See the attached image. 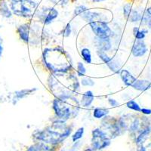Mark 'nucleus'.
I'll return each instance as SVG.
<instances>
[{
  "label": "nucleus",
  "instance_id": "obj_1",
  "mask_svg": "<svg viewBox=\"0 0 151 151\" xmlns=\"http://www.w3.org/2000/svg\"><path fill=\"white\" fill-rule=\"evenodd\" d=\"M43 58L48 68L57 76L66 73L72 68L70 56L60 48L45 49Z\"/></svg>",
  "mask_w": 151,
  "mask_h": 151
},
{
  "label": "nucleus",
  "instance_id": "obj_2",
  "mask_svg": "<svg viewBox=\"0 0 151 151\" xmlns=\"http://www.w3.org/2000/svg\"><path fill=\"white\" fill-rule=\"evenodd\" d=\"M71 131V128L67 126L65 122L58 120L44 130L36 132L33 137L38 141H42L45 144L55 145L64 141L68 137Z\"/></svg>",
  "mask_w": 151,
  "mask_h": 151
},
{
  "label": "nucleus",
  "instance_id": "obj_3",
  "mask_svg": "<svg viewBox=\"0 0 151 151\" xmlns=\"http://www.w3.org/2000/svg\"><path fill=\"white\" fill-rule=\"evenodd\" d=\"M53 109L60 121H67L75 116L79 110V103L70 94L58 97L53 101Z\"/></svg>",
  "mask_w": 151,
  "mask_h": 151
},
{
  "label": "nucleus",
  "instance_id": "obj_4",
  "mask_svg": "<svg viewBox=\"0 0 151 151\" xmlns=\"http://www.w3.org/2000/svg\"><path fill=\"white\" fill-rule=\"evenodd\" d=\"M12 13L18 17L30 18L37 11V3L34 0H9Z\"/></svg>",
  "mask_w": 151,
  "mask_h": 151
},
{
  "label": "nucleus",
  "instance_id": "obj_5",
  "mask_svg": "<svg viewBox=\"0 0 151 151\" xmlns=\"http://www.w3.org/2000/svg\"><path fill=\"white\" fill-rule=\"evenodd\" d=\"M102 126L106 130V134L110 138H115L122 134V131L125 130L121 119L118 120L114 117L105 116L102 122Z\"/></svg>",
  "mask_w": 151,
  "mask_h": 151
},
{
  "label": "nucleus",
  "instance_id": "obj_6",
  "mask_svg": "<svg viewBox=\"0 0 151 151\" xmlns=\"http://www.w3.org/2000/svg\"><path fill=\"white\" fill-rule=\"evenodd\" d=\"M110 138L103 130L96 129L92 131L91 146L96 150H103L110 144Z\"/></svg>",
  "mask_w": 151,
  "mask_h": 151
},
{
  "label": "nucleus",
  "instance_id": "obj_7",
  "mask_svg": "<svg viewBox=\"0 0 151 151\" xmlns=\"http://www.w3.org/2000/svg\"><path fill=\"white\" fill-rule=\"evenodd\" d=\"M90 27L93 33L98 38H109L112 31L106 22L104 21H92L90 22Z\"/></svg>",
  "mask_w": 151,
  "mask_h": 151
},
{
  "label": "nucleus",
  "instance_id": "obj_8",
  "mask_svg": "<svg viewBox=\"0 0 151 151\" xmlns=\"http://www.w3.org/2000/svg\"><path fill=\"white\" fill-rule=\"evenodd\" d=\"M104 12L102 11H96L91 10L89 9H87L85 10L82 14H79L83 20L88 22H92V21H106V15Z\"/></svg>",
  "mask_w": 151,
  "mask_h": 151
},
{
  "label": "nucleus",
  "instance_id": "obj_9",
  "mask_svg": "<svg viewBox=\"0 0 151 151\" xmlns=\"http://www.w3.org/2000/svg\"><path fill=\"white\" fill-rule=\"evenodd\" d=\"M40 20L45 24H49L58 16V11L53 7L42 8L39 12Z\"/></svg>",
  "mask_w": 151,
  "mask_h": 151
},
{
  "label": "nucleus",
  "instance_id": "obj_10",
  "mask_svg": "<svg viewBox=\"0 0 151 151\" xmlns=\"http://www.w3.org/2000/svg\"><path fill=\"white\" fill-rule=\"evenodd\" d=\"M98 55L100 58L101 59L105 64L107 65V67L110 69V70L116 73H118L120 72V65L117 62H116L115 60H113V59L109 58L107 55L105 53V52L98 50Z\"/></svg>",
  "mask_w": 151,
  "mask_h": 151
},
{
  "label": "nucleus",
  "instance_id": "obj_11",
  "mask_svg": "<svg viewBox=\"0 0 151 151\" xmlns=\"http://www.w3.org/2000/svg\"><path fill=\"white\" fill-rule=\"evenodd\" d=\"M147 52V47L146 43L143 40H137L132 47V55L136 58L144 56Z\"/></svg>",
  "mask_w": 151,
  "mask_h": 151
},
{
  "label": "nucleus",
  "instance_id": "obj_12",
  "mask_svg": "<svg viewBox=\"0 0 151 151\" xmlns=\"http://www.w3.org/2000/svg\"><path fill=\"white\" fill-rule=\"evenodd\" d=\"M95 45L98 50L106 52L111 48V42L109 38H97L95 40Z\"/></svg>",
  "mask_w": 151,
  "mask_h": 151
},
{
  "label": "nucleus",
  "instance_id": "obj_13",
  "mask_svg": "<svg viewBox=\"0 0 151 151\" xmlns=\"http://www.w3.org/2000/svg\"><path fill=\"white\" fill-rule=\"evenodd\" d=\"M120 76L123 83L128 86H132L136 82V78H134L127 70H122L120 71Z\"/></svg>",
  "mask_w": 151,
  "mask_h": 151
},
{
  "label": "nucleus",
  "instance_id": "obj_14",
  "mask_svg": "<svg viewBox=\"0 0 151 151\" xmlns=\"http://www.w3.org/2000/svg\"><path fill=\"white\" fill-rule=\"evenodd\" d=\"M29 29L30 28L28 24H23L17 29V32L21 39L26 42H29Z\"/></svg>",
  "mask_w": 151,
  "mask_h": 151
},
{
  "label": "nucleus",
  "instance_id": "obj_15",
  "mask_svg": "<svg viewBox=\"0 0 151 151\" xmlns=\"http://www.w3.org/2000/svg\"><path fill=\"white\" fill-rule=\"evenodd\" d=\"M132 88H134V89L138 90V91H144L150 89L151 88V83L148 80H138L137 79L135 83L132 85Z\"/></svg>",
  "mask_w": 151,
  "mask_h": 151
},
{
  "label": "nucleus",
  "instance_id": "obj_16",
  "mask_svg": "<svg viewBox=\"0 0 151 151\" xmlns=\"http://www.w3.org/2000/svg\"><path fill=\"white\" fill-rule=\"evenodd\" d=\"M0 14L5 17H11L13 14L10 5L5 0H0Z\"/></svg>",
  "mask_w": 151,
  "mask_h": 151
},
{
  "label": "nucleus",
  "instance_id": "obj_17",
  "mask_svg": "<svg viewBox=\"0 0 151 151\" xmlns=\"http://www.w3.org/2000/svg\"><path fill=\"white\" fill-rule=\"evenodd\" d=\"M94 97L93 93L91 91H86L83 95L82 101H81V104L85 106V107L89 106L92 104V102L94 101Z\"/></svg>",
  "mask_w": 151,
  "mask_h": 151
},
{
  "label": "nucleus",
  "instance_id": "obj_18",
  "mask_svg": "<svg viewBox=\"0 0 151 151\" xmlns=\"http://www.w3.org/2000/svg\"><path fill=\"white\" fill-rule=\"evenodd\" d=\"M27 151H52L50 147L44 143H38L33 146L29 147Z\"/></svg>",
  "mask_w": 151,
  "mask_h": 151
},
{
  "label": "nucleus",
  "instance_id": "obj_19",
  "mask_svg": "<svg viewBox=\"0 0 151 151\" xmlns=\"http://www.w3.org/2000/svg\"><path fill=\"white\" fill-rule=\"evenodd\" d=\"M129 17H130V20L132 21V22H137V21H141V20H143L144 15L141 14V12H139L137 9H132Z\"/></svg>",
  "mask_w": 151,
  "mask_h": 151
},
{
  "label": "nucleus",
  "instance_id": "obj_20",
  "mask_svg": "<svg viewBox=\"0 0 151 151\" xmlns=\"http://www.w3.org/2000/svg\"><path fill=\"white\" fill-rule=\"evenodd\" d=\"M108 113L109 110L107 109L95 108L93 112V116L95 119H101L102 117L106 116Z\"/></svg>",
  "mask_w": 151,
  "mask_h": 151
},
{
  "label": "nucleus",
  "instance_id": "obj_21",
  "mask_svg": "<svg viewBox=\"0 0 151 151\" xmlns=\"http://www.w3.org/2000/svg\"><path fill=\"white\" fill-rule=\"evenodd\" d=\"M36 90V88H31V89H24L21 90V91H16L15 96L17 99H21V98L27 96L29 94H31L33 92H34Z\"/></svg>",
  "mask_w": 151,
  "mask_h": 151
},
{
  "label": "nucleus",
  "instance_id": "obj_22",
  "mask_svg": "<svg viewBox=\"0 0 151 151\" xmlns=\"http://www.w3.org/2000/svg\"><path fill=\"white\" fill-rule=\"evenodd\" d=\"M81 55H82L84 60L87 64H91V55L89 49H88V48H83V49H82V51H81Z\"/></svg>",
  "mask_w": 151,
  "mask_h": 151
},
{
  "label": "nucleus",
  "instance_id": "obj_23",
  "mask_svg": "<svg viewBox=\"0 0 151 151\" xmlns=\"http://www.w3.org/2000/svg\"><path fill=\"white\" fill-rule=\"evenodd\" d=\"M147 33V30H140L138 27H134L133 29V33H134V37L136 40H144L145 38V34Z\"/></svg>",
  "mask_w": 151,
  "mask_h": 151
},
{
  "label": "nucleus",
  "instance_id": "obj_24",
  "mask_svg": "<svg viewBox=\"0 0 151 151\" xmlns=\"http://www.w3.org/2000/svg\"><path fill=\"white\" fill-rule=\"evenodd\" d=\"M83 134H84V128H79L76 132L74 133L73 135L72 136V140L73 142L77 141L78 140L81 139L83 137Z\"/></svg>",
  "mask_w": 151,
  "mask_h": 151
},
{
  "label": "nucleus",
  "instance_id": "obj_25",
  "mask_svg": "<svg viewBox=\"0 0 151 151\" xmlns=\"http://www.w3.org/2000/svg\"><path fill=\"white\" fill-rule=\"evenodd\" d=\"M127 106L129 108H130L131 110H133L134 111H137V112H141V109L140 107V106L136 103L134 101H129V102L127 103Z\"/></svg>",
  "mask_w": 151,
  "mask_h": 151
},
{
  "label": "nucleus",
  "instance_id": "obj_26",
  "mask_svg": "<svg viewBox=\"0 0 151 151\" xmlns=\"http://www.w3.org/2000/svg\"><path fill=\"white\" fill-rule=\"evenodd\" d=\"M132 10V6L131 3H126L123 7V14L125 17H129Z\"/></svg>",
  "mask_w": 151,
  "mask_h": 151
},
{
  "label": "nucleus",
  "instance_id": "obj_27",
  "mask_svg": "<svg viewBox=\"0 0 151 151\" xmlns=\"http://www.w3.org/2000/svg\"><path fill=\"white\" fill-rule=\"evenodd\" d=\"M86 67H84L83 64L79 62L78 63V65H77V73H78V76H84L85 74H86Z\"/></svg>",
  "mask_w": 151,
  "mask_h": 151
},
{
  "label": "nucleus",
  "instance_id": "obj_28",
  "mask_svg": "<svg viewBox=\"0 0 151 151\" xmlns=\"http://www.w3.org/2000/svg\"><path fill=\"white\" fill-rule=\"evenodd\" d=\"M81 84L84 86H92L94 85V83L91 78L83 77L81 80Z\"/></svg>",
  "mask_w": 151,
  "mask_h": 151
},
{
  "label": "nucleus",
  "instance_id": "obj_29",
  "mask_svg": "<svg viewBox=\"0 0 151 151\" xmlns=\"http://www.w3.org/2000/svg\"><path fill=\"white\" fill-rule=\"evenodd\" d=\"M87 9L88 8L86 7V6H85V5H79L77 7H76L75 10H74V14H75L76 16H79V14H82V13Z\"/></svg>",
  "mask_w": 151,
  "mask_h": 151
},
{
  "label": "nucleus",
  "instance_id": "obj_30",
  "mask_svg": "<svg viewBox=\"0 0 151 151\" xmlns=\"http://www.w3.org/2000/svg\"><path fill=\"white\" fill-rule=\"evenodd\" d=\"M50 2H52L55 5H60V6H64L67 5L69 0H50Z\"/></svg>",
  "mask_w": 151,
  "mask_h": 151
},
{
  "label": "nucleus",
  "instance_id": "obj_31",
  "mask_svg": "<svg viewBox=\"0 0 151 151\" xmlns=\"http://www.w3.org/2000/svg\"><path fill=\"white\" fill-rule=\"evenodd\" d=\"M71 33V26L70 24H68L67 25V27H66L65 29H64V36H66V37H67V36H69L70 35Z\"/></svg>",
  "mask_w": 151,
  "mask_h": 151
},
{
  "label": "nucleus",
  "instance_id": "obj_32",
  "mask_svg": "<svg viewBox=\"0 0 151 151\" xmlns=\"http://www.w3.org/2000/svg\"><path fill=\"white\" fill-rule=\"evenodd\" d=\"M108 101L112 106H117L119 104V102L116 101L115 99H113V98H109Z\"/></svg>",
  "mask_w": 151,
  "mask_h": 151
},
{
  "label": "nucleus",
  "instance_id": "obj_33",
  "mask_svg": "<svg viewBox=\"0 0 151 151\" xmlns=\"http://www.w3.org/2000/svg\"><path fill=\"white\" fill-rule=\"evenodd\" d=\"M141 112L142 113H144V114H146V115H150V114H151V110H150V109L143 108L141 109Z\"/></svg>",
  "mask_w": 151,
  "mask_h": 151
},
{
  "label": "nucleus",
  "instance_id": "obj_34",
  "mask_svg": "<svg viewBox=\"0 0 151 151\" xmlns=\"http://www.w3.org/2000/svg\"><path fill=\"white\" fill-rule=\"evenodd\" d=\"M2 51H3V47H2V40L1 36H0V57L2 54Z\"/></svg>",
  "mask_w": 151,
  "mask_h": 151
},
{
  "label": "nucleus",
  "instance_id": "obj_35",
  "mask_svg": "<svg viewBox=\"0 0 151 151\" xmlns=\"http://www.w3.org/2000/svg\"><path fill=\"white\" fill-rule=\"evenodd\" d=\"M146 14H147V15L151 16V5L146 9Z\"/></svg>",
  "mask_w": 151,
  "mask_h": 151
},
{
  "label": "nucleus",
  "instance_id": "obj_36",
  "mask_svg": "<svg viewBox=\"0 0 151 151\" xmlns=\"http://www.w3.org/2000/svg\"><path fill=\"white\" fill-rule=\"evenodd\" d=\"M93 2H94V3H100V2H105L106 0H91Z\"/></svg>",
  "mask_w": 151,
  "mask_h": 151
},
{
  "label": "nucleus",
  "instance_id": "obj_37",
  "mask_svg": "<svg viewBox=\"0 0 151 151\" xmlns=\"http://www.w3.org/2000/svg\"><path fill=\"white\" fill-rule=\"evenodd\" d=\"M84 151H97L96 150H94V149H91V148H88V149H86V150H85Z\"/></svg>",
  "mask_w": 151,
  "mask_h": 151
}]
</instances>
